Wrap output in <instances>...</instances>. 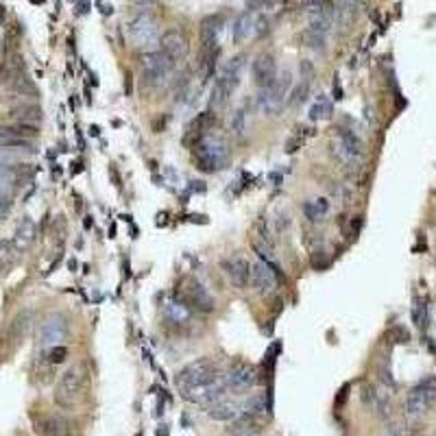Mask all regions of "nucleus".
Masks as SVG:
<instances>
[{"instance_id": "1", "label": "nucleus", "mask_w": 436, "mask_h": 436, "mask_svg": "<svg viewBox=\"0 0 436 436\" xmlns=\"http://www.w3.org/2000/svg\"><path fill=\"white\" fill-rule=\"evenodd\" d=\"M175 386L179 390L184 399L210 408L214 402L223 399L227 395L225 375L218 369V364L210 358L203 356L195 362L186 364L184 369L177 373Z\"/></svg>"}, {"instance_id": "2", "label": "nucleus", "mask_w": 436, "mask_h": 436, "mask_svg": "<svg viewBox=\"0 0 436 436\" xmlns=\"http://www.w3.org/2000/svg\"><path fill=\"white\" fill-rule=\"evenodd\" d=\"M192 159L195 166L206 172V175H214L225 170L231 164V153L227 142L221 138V135H203L201 142L192 148Z\"/></svg>"}, {"instance_id": "3", "label": "nucleus", "mask_w": 436, "mask_h": 436, "mask_svg": "<svg viewBox=\"0 0 436 436\" xmlns=\"http://www.w3.org/2000/svg\"><path fill=\"white\" fill-rule=\"evenodd\" d=\"M88 379H90V371L86 362H77L72 366H68L57 382V388H54V402H57V406L72 408L81 399V395H83Z\"/></svg>"}, {"instance_id": "4", "label": "nucleus", "mask_w": 436, "mask_h": 436, "mask_svg": "<svg viewBox=\"0 0 436 436\" xmlns=\"http://www.w3.org/2000/svg\"><path fill=\"white\" fill-rule=\"evenodd\" d=\"M127 35L135 46L144 48L146 52H151L161 39L157 20L142 9H133L131 16L127 18Z\"/></svg>"}, {"instance_id": "5", "label": "nucleus", "mask_w": 436, "mask_h": 436, "mask_svg": "<svg viewBox=\"0 0 436 436\" xmlns=\"http://www.w3.org/2000/svg\"><path fill=\"white\" fill-rule=\"evenodd\" d=\"M140 66H142L144 81L151 88H155V86H161L164 81H168L172 77L177 63L164 50H151V52L142 54Z\"/></svg>"}, {"instance_id": "6", "label": "nucleus", "mask_w": 436, "mask_h": 436, "mask_svg": "<svg viewBox=\"0 0 436 436\" xmlns=\"http://www.w3.org/2000/svg\"><path fill=\"white\" fill-rule=\"evenodd\" d=\"M290 88H293V75L290 72H281L275 79V83H272L270 88H266V90H262L260 99H257L262 114L264 116H277L279 109L286 105V101H288Z\"/></svg>"}, {"instance_id": "7", "label": "nucleus", "mask_w": 436, "mask_h": 436, "mask_svg": "<svg viewBox=\"0 0 436 436\" xmlns=\"http://www.w3.org/2000/svg\"><path fill=\"white\" fill-rule=\"evenodd\" d=\"M177 299L184 301L190 310H197V312H214L216 308L214 297L208 293L206 286L197 281L195 277L181 279L179 288H177Z\"/></svg>"}, {"instance_id": "8", "label": "nucleus", "mask_w": 436, "mask_h": 436, "mask_svg": "<svg viewBox=\"0 0 436 436\" xmlns=\"http://www.w3.org/2000/svg\"><path fill=\"white\" fill-rule=\"evenodd\" d=\"M68 334H70V323H68V317L61 315V312H52L37 325L39 347H57L68 338Z\"/></svg>"}, {"instance_id": "9", "label": "nucleus", "mask_w": 436, "mask_h": 436, "mask_svg": "<svg viewBox=\"0 0 436 436\" xmlns=\"http://www.w3.org/2000/svg\"><path fill=\"white\" fill-rule=\"evenodd\" d=\"M436 399V379L428 377V379H421L419 384L408 393L406 397V413L410 417H421L430 410V406Z\"/></svg>"}, {"instance_id": "10", "label": "nucleus", "mask_w": 436, "mask_h": 436, "mask_svg": "<svg viewBox=\"0 0 436 436\" xmlns=\"http://www.w3.org/2000/svg\"><path fill=\"white\" fill-rule=\"evenodd\" d=\"M251 288L257 293V295H270L272 290L277 288V268L272 266L270 262H255L251 264Z\"/></svg>"}, {"instance_id": "11", "label": "nucleus", "mask_w": 436, "mask_h": 436, "mask_svg": "<svg viewBox=\"0 0 436 436\" xmlns=\"http://www.w3.org/2000/svg\"><path fill=\"white\" fill-rule=\"evenodd\" d=\"M251 75H253L255 86L260 88V90L270 88L272 83H275V79L279 77L275 57H272V54H268V52L257 54V57L251 61Z\"/></svg>"}, {"instance_id": "12", "label": "nucleus", "mask_w": 436, "mask_h": 436, "mask_svg": "<svg viewBox=\"0 0 436 436\" xmlns=\"http://www.w3.org/2000/svg\"><path fill=\"white\" fill-rule=\"evenodd\" d=\"M225 384H227L229 390H234V393H242V390L253 388L257 384V371H255V366H251L247 362H236L225 373Z\"/></svg>"}, {"instance_id": "13", "label": "nucleus", "mask_w": 436, "mask_h": 436, "mask_svg": "<svg viewBox=\"0 0 436 436\" xmlns=\"http://www.w3.org/2000/svg\"><path fill=\"white\" fill-rule=\"evenodd\" d=\"M159 46L175 63L186 61L188 54H190V42H188L186 33L177 31V29H170V31L164 33L161 39H159Z\"/></svg>"}, {"instance_id": "14", "label": "nucleus", "mask_w": 436, "mask_h": 436, "mask_svg": "<svg viewBox=\"0 0 436 436\" xmlns=\"http://www.w3.org/2000/svg\"><path fill=\"white\" fill-rule=\"evenodd\" d=\"M221 266L234 288H247L251 279V264L244 257H227V260L221 262Z\"/></svg>"}, {"instance_id": "15", "label": "nucleus", "mask_w": 436, "mask_h": 436, "mask_svg": "<svg viewBox=\"0 0 436 436\" xmlns=\"http://www.w3.org/2000/svg\"><path fill=\"white\" fill-rule=\"evenodd\" d=\"M33 430L39 436H66L70 434V424L61 415H44L33 421Z\"/></svg>"}, {"instance_id": "16", "label": "nucleus", "mask_w": 436, "mask_h": 436, "mask_svg": "<svg viewBox=\"0 0 436 436\" xmlns=\"http://www.w3.org/2000/svg\"><path fill=\"white\" fill-rule=\"evenodd\" d=\"M208 415L214 421H225V424H231V421H236V419L242 417V408H240V402L223 397V399L214 402L208 408Z\"/></svg>"}, {"instance_id": "17", "label": "nucleus", "mask_w": 436, "mask_h": 436, "mask_svg": "<svg viewBox=\"0 0 436 436\" xmlns=\"http://www.w3.org/2000/svg\"><path fill=\"white\" fill-rule=\"evenodd\" d=\"M234 92H236V86L231 83L225 75H218L216 81H214V86H212V94H210V105H212L214 112H221V109H225Z\"/></svg>"}, {"instance_id": "18", "label": "nucleus", "mask_w": 436, "mask_h": 436, "mask_svg": "<svg viewBox=\"0 0 436 436\" xmlns=\"http://www.w3.org/2000/svg\"><path fill=\"white\" fill-rule=\"evenodd\" d=\"M11 120L16 125H29V127H37L42 122V109L33 103H18L16 107L11 109Z\"/></svg>"}, {"instance_id": "19", "label": "nucleus", "mask_w": 436, "mask_h": 436, "mask_svg": "<svg viewBox=\"0 0 436 436\" xmlns=\"http://www.w3.org/2000/svg\"><path fill=\"white\" fill-rule=\"evenodd\" d=\"M216 125V114L214 112H201L197 114V118L190 122V127H188V135H186V142L190 138H197V144L201 142L203 135H208Z\"/></svg>"}, {"instance_id": "20", "label": "nucleus", "mask_w": 436, "mask_h": 436, "mask_svg": "<svg viewBox=\"0 0 436 436\" xmlns=\"http://www.w3.org/2000/svg\"><path fill=\"white\" fill-rule=\"evenodd\" d=\"M223 29V16H208L201 22V48H216L218 33Z\"/></svg>"}, {"instance_id": "21", "label": "nucleus", "mask_w": 436, "mask_h": 436, "mask_svg": "<svg viewBox=\"0 0 436 436\" xmlns=\"http://www.w3.org/2000/svg\"><path fill=\"white\" fill-rule=\"evenodd\" d=\"M334 140H338L340 144H343L356 159H362V157H364V142H362V138H360V135H358L356 131H353V129L338 127Z\"/></svg>"}, {"instance_id": "22", "label": "nucleus", "mask_w": 436, "mask_h": 436, "mask_svg": "<svg viewBox=\"0 0 436 436\" xmlns=\"http://www.w3.org/2000/svg\"><path fill=\"white\" fill-rule=\"evenodd\" d=\"M253 31H255V20L251 16V11H244L234 20V26H231V37H234L236 44H242V42H247Z\"/></svg>"}, {"instance_id": "23", "label": "nucleus", "mask_w": 436, "mask_h": 436, "mask_svg": "<svg viewBox=\"0 0 436 436\" xmlns=\"http://www.w3.org/2000/svg\"><path fill=\"white\" fill-rule=\"evenodd\" d=\"M225 436H262V430L253 421V417H240L231 421Z\"/></svg>"}, {"instance_id": "24", "label": "nucleus", "mask_w": 436, "mask_h": 436, "mask_svg": "<svg viewBox=\"0 0 436 436\" xmlns=\"http://www.w3.org/2000/svg\"><path fill=\"white\" fill-rule=\"evenodd\" d=\"M164 315H166V319L170 323L186 325V323H190V319H192V310H190L184 301H179V299H172V301L164 306Z\"/></svg>"}, {"instance_id": "25", "label": "nucleus", "mask_w": 436, "mask_h": 436, "mask_svg": "<svg viewBox=\"0 0 436 436\" xmlns=\"http://www.w3.org/2000/svg\"><path fill=\"white\" fill-rule=\"evenodd\" d=\"M33 240H35V223L29 216H24L20 221V225L16 227V238H13V242H16L18 251L22 253L24 249H29V244Z\"/></svg>"}, {"instance_id": "26", "label": "nucleus", "mask_w": 436, "mask_h": 436, "mask_svg": "<svg viewBox=\"0 0 436 436\" xmlns=\"http://www.w3.org/2000/svg\"><path fill=\"white\" fill-rule=\"evenodd\" d=\"M358 5H360L358 0H338L336 3V22L343 31L353 22V18H356Z\"/></svg>"}, {"instance_id": "27", "label": "nucleus", "mask_w": 436, "mask_h": 436, "mask_svg": "<svg viewBox=\"0 0 436 436\" xmlns=\"http://www.w3.org/2000/svg\"><path fill=\"white\" fill-rule=\"evenodd\" d=\"M242 408V417H257L268 410V404H266V395L264 393H255L251 397H247L244 402H240Z\"/></svg>"}, {"instance_id": "28", "label": "nucleus", "mask_w": 436, "mask_h": 436, "mask_svg": "<svg viewBox=\"0 0 436 436\" xmlns=\"http://www.w3.org/2000/svg\"><path fill=\"white\" fill-rule=\"evenodd\" d=\"M327 212H330V201L327 199H310V201L304 203V214L312 223L323 221V218L327 216Z\"/></svg>"}, {"instance_id": "29", "label": "nucleus", "mask_w": 436, "mask_h": 436, "mask_svg": "<svg viewBox=\"0 0 436 436\" xmlns=\"http://www.w3.org/2000/svg\"><path fill=\"white\" fill-rule=\"evenodd\" d=\"M18 247L13 240H0V270H5L7 266H11L18 257Z\"/></svg>"}, {"instance_id": "30", "label": "nucleus", "mask_w": 436, "mask_h": 436, "mask_svg": "<svg viewBox=\"0 0 436 436\" xmlns=\"http://www.w3.org/2000/svg\"><path fill=\"white\" fill-rule=\"evenodd\" d=\"M334 112V105L332 101H327L325 97H321L315 105L310 109V120H330Z\"/></svg>"}, {"instance_id": "31", "label": "nucleus", "mask_w": 436, "mask_h": 436, "mask_svg": "<svg viewBox=\"0 0 436 436\" xmlns=\"http://www.w3.org/2000/svg\"><path fill=\"white\" fill-rule=\"evenodd\" d=\"M310 97V81H301L290 94H288V101H286V105L288 107H299L304 105Z\"/></svg>"}, {"instance_id": "32", "label": "nucleus", "mask_w": 436, "mask_h": 436, "mask_svg": "<svg viewBox=\"0 0 436 436\" xmlns=\"http://www.w3.org/2000/svg\"><path fill=\"white\" fill-rule=\"evenodd\" d=\"M0 148H7V151H31L33 140H29V138H0Z\"/></svg>"}, {"instance_id": "33", "label": "nucleus", "mask_w": 436, "mask_h": 436, "mask_svg": "<svg viewBox=\"0 0 436 436\" xmlns=\"http://www.w3.org/2000/svg\"><path fill=\"white\" fill-rule=\"evenodd\" d=\"M229 127L231 131H234V135H238V138H242L244 131H247V114H244V109H236L234 114H231L229 118Z\"/></svg>"}, {"instance_id": "34", "label": "nucleus", "mask_w": 436, "mask_h": 436, "mask_svg": "<svg viewBox=\"0 0 436 436\" xmlns=\"http://www.w3.org/2000/svg\"><path fill=\"white\" fill-rule=\"evenodd\" d=\"M301 42L310 48H317V50H325V35L323 33H317L312 29H306L301 33Z\"/></svg>"}, {"instance_id": "35", "label": "nucleus", "mask_w": 436, "mask_h": 436, "mask_svg": "<svg viewBox=\"0 0 436 436\" xmlns=\"http://www.w3.org/2000/svg\"><path fill=\"white\" fill-rule=\"evenodd\" d=\"M29 325H31V312H22V315L11 325V336L20 340L24 336V332L29 330Z\"/></svg>"}, {"instance_id": "36", "label": "nucleus", "mask_w": 436, "mask_h": 436, "mask_svg": "<svg viewBox=\"0 0 436 436\" xmlns=\"http://www.w3.org/2000/svg\"><path fill=\"white\" fill-rule=\"evenodd\" d=\"M68 358V347H63V345H57V347H50L48 349V353H46V360H48V364H61L63 360Z\"/></svg>"}, {"instance_id": "37", "label": "nucleus", "mask_w": 436, "mask_h": 436, "mask_svg": "<svg viewBox=\"0 0 436 436\" xmlns=\"http://www.w3.org/2000/svg\"><path fill=\"white\" fill-rule=\"evenodd\" d=\"M413 321H415L419 327H424V325H426V304L421 301V299H417L415 306H413Z\"/></svg>"}, {"instance_id": "38", "label": "nucleus", "mask_w": 436, "mask_h": 436, "mask_svg": "<svg viewBox=\"0 0 436 436\" xmlns=\"http://www.w3.org/2000/svg\"><path fill=\"white\" fill-rule=\"evenodd\" d=\"M244 5H247L249 11H260L272 5V0H244Z\"/></svg>"}, {"instance_id": "39", "label": "nucleus", "mask_w": 436, "mask_h": 436, "mask_svg": "<svg viewBox=\"0 0 436 436\" xmlns=\"http://www.w3.org/2000/svg\"><path fill=\"white\" fill-rule=\"evenodd\" d=\"M9 212H11V201H9L7 195L0 192V221H5V218L9 216Z\"/></svg>"}, {"instance_id": "40", "label": "nucleus", "mask_w": 436, "mask_h": 436, "mask_svg": "<svg viewBox=\"0 0 436 436\" xmlns=\"http://www.w3.org/2000/svg\"><path fill=\"white\" fill-rule=\"evenodd\" d=\"M299 70H301V79L304 81H312V75H315V68H312V63L308 59H304L301 63H299Z\"/></svg>"}, {"instance_id": "41", "label": "nucleus", "mask_w": 436, "mask_h": 436, "mask_svg": "<svg viewBox=\"0 0 436 436\" xmlns=\"http://www.w3.org/2000/svg\"><path fill=\"white\" fill-rule=\"evenodd\" d=\"M334 99H336V101H340V99H343V90H340L338 81H334Z\"/></svg>"}, {"instance_id": "42", "label": "nucleus", "mask_w": 436, "mask_h": 436, "mask_svg": "<svg viewBox=\"0 0 436 436\" xmlns=\"http://www.w3.org/2000/svg\"><path fill=\"white\" fill-rule=\"evenodd\" d=\"M88 7H90V3H86V0H83V3L79 5V13H86V11H88Z\"/></svg>"}, {"instance_id": "43", "label": "nucleus", "mask_w": 436, "mask_h": 436, "mask_svg": "<svg viewBox=\"0 0 436 436\" xmlns=\"http://www.w3.org/2000/svg\"><path fill=\"white\" fill-rule=\"evenodd\" d=\"M3 18H5V9L0 7V24H3Z\"/></svg>"}, {"instance_id": "44", "label": "nucleus", "mask_w": 436, "mask_h": 436, "mask_svg": "<svg viewBox=\"0 0 436 436\" xmlns=\"http://www.w3.org/2000/svg\"><path fill=\"white\" fill-rule=\"evenodd\" d=\"M386 436H399V434H397V432H388Z\"/></svg>"}]
</instances>
